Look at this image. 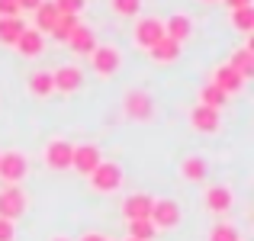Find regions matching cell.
Returning a JSON list of instances; mask_svg holds the SVG:
<instances>
[{
  "label": "cell",
  "instance_id": "38",
  "mask_svg": "<svg viewBox=\"0 0 254 241\" xmlns=\"http://www.w3.org/2000/svg\"><path fill=\"white\" fill-rule=\"evenodd\" d=\"M126 241H132V238H126Z\"/></svg>",
  "mask_w": 254,
  "mask_h": 241
},
{
  "label": "cell",
  "instance_id": "35",
  "mask_svg": "<svg viewBox=\"0 0 254 241\" xmlns=\"http://www.w3.org/2000/svg\"><path fill=\"white\" fill-rule=\"evenodd\" d=\"M219 3H225L229 10H238V6H251V0H219Z\"/></svg>",
  "mask_w": 254,
  "mask_h": 241
},
{
  "label": "cell",
  "instance_id": "22",
  "mask_svg": "<svg viewBox=\"0 0 254 241\" xmlns=\"http://www.w3.org/2000/svg\"><path fill=\"white\" fill-rule=\"evenodd\" d=\"M29 93H32V97H39V100L52 97V93H55V80H52V71H45V68L32 71V74H29Z\"/></svg>",
  "mask_w": 254,
  "mask_h": 241
},
{
  "label": "cell",
  "instance_id": "15",
  "mask_svg": "<svg viewBox=\"0 0 254 241\" xmlns=\"http://www.w3.org/2000/svg\"><path fill=\"white\" fill-rule=\"evenodd\" d=\"M161 23H164V39H171V42H177V45H184L187 39L193 36V19L187 16V13H171Z\"/></svg>",
  "mask_w": 254,
  "mask_h": 241
},
{
  "label": "cell",
  "instance_id": "24",
  "mask_svg": "<svg viewBox=\"0 0 254 241\" xmlns=\"http://www.w3.org/2000/svg\"><path fill=\"white\" fill-rule=\"evenodd\" d=\"M196 103L199 106H209V110H222V106L229 103V97H225L216 84H203V87H199V93H196Z\"/></svg>",
  "mask_w": 254,
  "mask_h": 241
},
{
  "label": "cell",
  "instance_id": "18",
  "mask_svg": "<svg viewBox=\"0 0 254 241\" xmlns=\"http://www.w3.org/2000/svg\"><path fill=\"white\" fill-rule=\"evenodd\" d=\"M206 174H209V161L203 155H187L180 161V177H184L187 183H203Z\"/></svg>",
  "mask_w": 254,
  "mask_h": 241
},
{
  "label": "cell",
  "instance_id": "37",
  "mask_svg": "<svg viewBox=\"0 0 254 241\" xmlns=\"http://www.w3.org/2000/svg\"><path fill=\"white\" fill-rule=\"evenodd\" d=\"M199 3H219V0H199Z\"/></svg>",
  "mask_w": 254,
  "mask_h": 241
},
{
  "label": "cell",
  "instance_id": "34",
  "mask_svg": "<svg viewBox=\"0 0 254 241\" xmlns=\"http://www.w3.org/2000/svg\"><path fill=\"white\" fill-rule=\"evenodd\" d=\"M77 241H110V238H106L103 232H84V235L77 238Z\"/></svg>",
  "mask_w": 254,
  "mask_h": 241
},
{
  "label": "cell",
  "instance_id": "10",
  "mask_svg": "<svg viewBox=\"0 0 254 241\" xmlns=\"http://www.w3.org/2000/svg\"><path fill=\"white\" fill-rule=\"evenodd\" d=\"M190 129L199 132V135H216V132L222 129V113L196 103V106L190 110Z\"/></svg>",
  "mask_w": 254,
  "mask_h": 241
},
{
  "label": "cell",
  "instance_id": "32",
  "mask_svg": "<svg viewBox=\"0 0 254 241\" xmlns=\"http://www.w3.org/2000/svg\"><path fill=\"white\" fill-rule=\"evenodd\" d=\"M0 16H19L16 0H0Z\"/></svg>",
  "mask_w": 254,
  "mask_h": 241
},
{
  "label": "cell",
  "instance_id": "9",
  "mask_svg": "<svg viewBox=\"0 0 254 241\" xmlns=\"http://www.w3.org/2000/svg\"><path fill=\"white\" fill-rule=\"evenodd\" d=\"M203 206H206L209 216H229L232 206H235V193L222 183H212L203 190Z\"/></svg>",
  "mask_w": 254,
  "mask_h": 241
},
{
  "label": "cell",
  "instance_id": "27",
  "mask_svg": "<svg viewBox=\"0 0 254 241\" xmlns=\"http://www.w3.org/2000/svg\"><path fill=\"white\" fill-rule=\"evenodd\" d=\"M209 241H242V232L232 222H216L209 229Z\"/></svg>",
  "mask_w": 254,
  "mask_h": 241
},
{
  "label": "cell",
  "instance_id": "28",
  "mask_svg": "<svg viewBox=\"0 0 254 241\" xmlns=\"http://www.w3.org/2000/svg\"><path fill=\"white\" fill-rule=\"evenodd\" d=\"M110 6H113V13L123 16V19H132V16L142 13V0H110Z\"/></svg>",
  "mask_w": 254,
  "mask_h": 241
},
{
  "label": "cell",
  "instance_id": "7",
  "mask_svg": "<svg viewBox=\"0 0 254 241\" xmlns=\"http://www.w3.org/2000/svg\"><path fill=\"white\" fill-rule=\"evenodd\" d=\"M164 39V23L158 16H138L135 29H132V42L138 45L142 52H148L151 45H158Z\"/></svg>",
  "mask_w": 254,
  "mask_h": 241
},
{
  "label": "cell",
  "instance_id": "6",
  "mask_svg": "<svg viewBox=\"0 0 254 241\" xmlns=\"http://www.w3.org/2000/svg\"><path fill=\"white\" fill-rule=\"evenodd\" d=\"M26 209H29V196L23 186H0V219L16 222L26 216Z\"/></svg>",
  "mask_w": 254,
  "mask_h": 241
},
{
  "label": "cell",
  "instance_id": "13",
  "mask_svg": "<svg viewBox=\"0 0 254 241\" xmlns=\"http://www.w3.org/2000/svg\"><path fill=\"white\" fill-rule=\"evenodd\" d=\"M52 80H55V93H77L84 87V71L77 64H62L52 71Z\"/></svg>",
  "mask_w": 254,
  "mask_h": 241
},
{
  "label": "cell",
  "instance_id": "2",
  "mask_svg": "<svg viewBox=\"0 0 254 241\" xmlns=\"http://www.w3.org/2000/svg\"><path fill=\"white\" fill-rule=\"evenodd\" d=\"M123 116L132 122H151L155 119V100L151 93H145L142 87H132L123 93Z\"/></svg>",
  "mask_w": 254,
  "mask_h": 241
},
{
  "label": "cell",
  "instance_id": "17",
  "mask_svg": "<svg viewBox=\"0 0 254 241\" xmlns=\"http://www.w3.org/2000/svg\"><path fill=\"white\" fill-rule=\"evenodd\" d=\"M64 45H68V49L74 52V55H90V52L97 49V36H93L90 26L77 23V26H74V32H71V36L64 39Z\"/></svg>",
  "mask_w": 254,
  "mask_h": 241
},
{
  "label": "cell",
  "instance_id": "30",
  "mask_svg": "<svg viewBox=\"0 0 254 241\" xmlns=\"http://www.w3.org/2000/svg\"><path fill=\"white\" fill-rule=\"evenodd\" d=\"M58 10V16H81L84 13V0H52Z\"/></svg>",
  "mask_w": 254,
  "mask_h": 241
},
{
  "label": "cell",
  "instance_id": "11",
  "mask_svg": "<svg viewBox=\"0 0 254 241\" xmlns=\"http://www.w3.org/2000/svg\"><path fill=\"white\" fill-rule=\"evenodd\" d=\"M151 203H155V196H148V193H129L119 206V212L126 222H142L151 216Z\"/></svg>",
  "mask_w": 254,
  "mask_h": 241
},
{
  "label": "cell",
  "instance_id": "31",
  "mask_svg": "<svg viewBox=\"0 0 254 241\" xmlns=\"http://www.w3.org/2000/svg\"><path fill=\"white\" fill-rule=\"evenodd\" d=\"M0 241H16V222L0 219Z\"/></svg>",
  "mask_w": 254,
  "mask_h": 241
},
{
  "label": "cell",
  "instance_id": "4",
  "mask_svg": "<svg viewBox=\"0 0 254 241\" xmlns=\"http://www.w3.org/2000/svg\"><path fill=\"white\" fill-rule=\"evenodd\" d=\"M87 183L93 193H116L123 186V167L116 161H100L90 174H87Z\"/></svg>",
  "mask_w": 254,
  "mask_h": 241
},
{
  "label": "cell",
  "instance_id": "12",
  "mask_svg": "<svg viewBox=\"0 0 254 241\" xmlns=\"http://www.w3.org/2000/svg\"><path fill=\"white\" fill-rule=\"evenodd\" d=\"M209 84H216L219 90L225 93V97H235V93H242V90H245V77L238 74V71L232 68L229 61H222L216 71H212V80H209Z\"/></svg>",
  "mask_w": 254,
  "mask_h": 241
},
{
  "label": "cell",
  "instance_id": "3",
  "mask_svg": "<svg viewBox=\"0 0 254 241\" xmlns=\"http://www.w3.org/2000/svg\"><path fill=\"white\" fill-rule=\"evenodd\" d=\"M26 177H29V158L19 148L0 151V180H3V186H19Z\"/></svg>",
  "mask_w": 254,
  "mask_h": 241
},
{
  "label": "cell",
  "instance_id": "14",
  "mask_svg": "<svg viewBox=\"0 0 254 241\" xmlns=\"http://www.w3.org/2000/svg\"><path fill=\"white\" fill-rule=\"evenodd\" d=\"M100 161H103V155H100L97 145H74V155H71V171L81 174V177H87V174H90Z\"/></svg>",
  "mask_w": 254,
  "mask_h": 241
},
{
  "label": "cell",
  "instance_id": "16",
  "mask_svg": "<svg viewBox=\"0 0 254 241\" xmlns=\"http://www.w3.org/2000/svg\"><path fill=\"white\" fill-rule=\"evenodd\" d=\"M13 49H16L23 58H39L45 52V36H42V32H36L32 26H26V29L19 32V39L13 42Z\"/></svg>",
  "mask_w": 254,
  "mask_h": 241
},
{
  "label": "cell",
  "instance_id": "25",
  "mask_svg": "<svg viewBox=\"0 0 254 241\" xmlns=\"http://www.w3.org/2000/svg\"><path fill=\"white\" fill-rule=\"evenodd\" d=\"M229 19L242 36H251L254 32V6H238V10H229Z\"/></svg>",
  "mask_w": 254,
  "mask_h": 241
},
{
  "label": "cell",
  "instance_id": "8",
  "mask_svg": "<svg viewBox=\"0 0 254 241\" xmlns=\"http://www.w3.org/2000/svg\"><path fill=\"white\" fill-rule=\"evenodd\" d=\"M71 155H74V145L68 138H52L42 148V161L49 171H71Z\"/></svg>",
  "mask_w": 254,
  "mask_h": 241
},
{
  "label": "cell",
  "instance_id": "1",
  "mask_svg": "<svg viewBox=\"0 0 254 241\" xmlns=\"http://www.w3.org/2000/svg\"><path fill=\"white\" fill-rule=\"evenodd\" d=\"M87 61H90V71H93L100 80H110V77H116L119 68H123V52H119L116 45L97 42V49L87 55Z\"/></svg>",
  "mask_w": 254,
  "mask_h": 241
},
{
  "label": "cell",
  "instance_id": "33",
  "mask_svg": "<svg viewBox=\"0 0 254 241\" xmlns=\"http://www.w3.org/2000/svg\"><path fill=\"white\" fill-rule=\"evenodd\" d=\"M42 3V0H16V6H19V13H32L36 6Z\"/></svg>",
  "mask_w": 254,
  "mask_h": 241
},
{
  "label": "cell",
  "instance_id": "26",
  "mask_svg": "<svg viewBox=\"0 0 254 241\" xmlns=\"http://www.w3.org/2000/svg\"><path fill=\"white\" fill-rule=\"evenodd\" d=\"M129 238L132 241H155L158 229L148 222V219H142V222H129Z\"/></svg>",
  "mask_w": 254,
  "mask_h": 241
},
{
  "label": "cell",
  "instance_id": "19",
  "mask_svg": "<svg viewBox=\"0 0 254 241\" xmlns=\"http://www.w3.org/2000/svg\"><path fill=\"white\" fill-rule=\"evenodd\" d=\"M32 13H36V16H32V29L42 32V36H52V29H55V23H58L55 3H52V0H42V3H39Z\"/></svg>",
  "mask_w": 254,
  "mask_h": 241
},
{
  "label": "cell",
  "instance_id": "5",
  "mask_svg": "<svg viewBox=\"0 0 254 241\" xmlns=\"http://www.w3.org/2000/svg\"><path fill=\"white\" fill-rule=\"evenodd\" d=\"M148 222L155 225L158 232H171V229H177V225L184 222V209H180L177 199L161 196V199H155V203H151V216H148Z\"/></svg>",
  "mask_w": 254,
  "mask_h": 241
},
{
  "label": "cell",
  "instance_id": "29",
  "mask_svg": "<svg viewBox=\"0 0 254 241\" xmlns=\"http://www.w3.org/2000/svg\"><path fill=\"white\" fill-rule=\"evenodd\" d=\"M81 23V16H58L55 29H52V39H58V42H64V39L74 32V26Z\"/></svg>",
  "mask_w": 254,
  "mask_h": 241
},
{
  "label": "cell",
  "instance_id": "36",
  "mask_svg": "<svg viewBox=\"0 0 254 241\" xmlns=\"http://www.w3.org/2000/svg\"><path fill=\"white\" fill-rule=\"evenodd\" d=\"M52 241H71V238H62V235H58V238H52Z\"/></svg>",
  "mask_w": 254,
  "mask_h": 241
},
{
  "label": "cell",
  "instance_id": "23",
  "mask_svg": "<svg viewBox=\"0 0 254 241\" xmlns=\"http://www.w3.org/2000/svg\"><path fill=\"white\" fill-rule=\"evenodd\" d=\"M23 29H26L23 16H0V45H10L13 49V42L19 39Z\"/></svg>",
  "mask_w": 254,
  "mask_h": 241
},
{
  "label": "cell",
  "instance_id": "21",
  "mask_svg": "<svg viewBox=\"0 0 254 241\" xmlns=\"http://www.w3.org/2000/svg\"><path fill=\"white\" fill-rule=\"evenodd\" d=\"M180 52H184V45L171 42V39H161L158 45H151V49H148V58L155 64H174L180 58Z\"/></svg>",
  "mask_w": 254,
  "mask_h": 241
},
{
  "label": "cell",
  "instance_id": "20",
  "mask_svg": "<svg viewBox=\"0 0 254 241\" xmlns=\"http://www.w3.org/2000/svg\"><path fill=\"white\" fill-rule=\"evenodd\" d=\"M229 64H232V68H235L245 80L254 77V45L248 42V45H242V49H235V52L229 55Z\"/></svg>",
  "mask_w": 254,
  "mask_h": 241
}]
</instances>
